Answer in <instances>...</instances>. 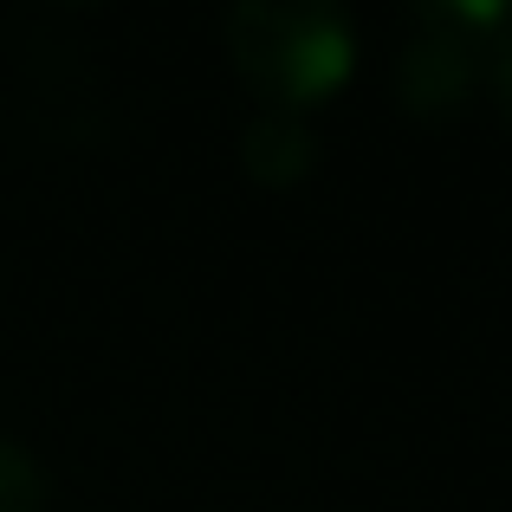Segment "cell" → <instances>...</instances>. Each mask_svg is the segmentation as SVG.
<instances>
[{
	"mask_svg": "<svg viewBox=\"0 0 512 512\" xmlns=\"http://www.w3.org/2000/svg\"><path fill=\"white\" fill-rule=\"evenodd\" d=\"M227 59L260 111L312 117L357 78V20L344 0H234Z\"/></svg>",
	"mask_w": 512,
	"mask_h": 512,
	"instance_id": "obj_1",
	"label": "cell"
},
{
	"mask_svg": "<svg viewBox=\"0 0 512 512\" xmlns=\"http://www.w3.org/2000/svg\"><path fill=\"white\" fill-rule=\"evenodd\" d=\"M396 104L415 124H448L474 104V91H487V65H474L467 52H448L435 39H409L396 52Z\"/></svg>",
	"mask_w": 512,
	"mask_h": 512,
	"instance_id": "obj_2",
	"label": "cell"
},
{
	"mask_svg": "<svg viewBox=\"0 0 512 512\" xmlns=\"http://www.w3.org/2000/svg\"><path fill=\"white\" fill-rule=\"evenodd\" d=\"M240 169L260 188H299L318 169V130L292 111H253L240 130Z\"/></svg>",
	"mask_w": 512,
	"mask_h": 512,
	"instance_id": "obj_3",
	"label": "cell"
},
{
	"mask_svg": "<svg viewBox=\"0 0 512 512\" xmlns=\"http://www.w3.org/2000/svg\"><path fill=\"white\" fill-rule=\"evenodd\" d=\"M409 13V39H435L448 52H467L474 65H487L512 33V0H402Z\"/></svg>",
	"mask_w": 512,
	"mask_h": 512,
	"instance_id": "obj_4",
	"label": "cell"
},
{
	"mask_svg": "<svg viewBox=\"0 0 512 512\" xmlns=\"http://www.w3.org/2000/svg\"><path fill=\"white\" fill-rule=\"evenodd\" d=\"M46 500H52V487H46L39 454L0 435V512H46Z\"/></svg>",
	"mask_w": 512,
	"mask_h": 512,
	"instance_id": "obj_5",
	"label": "cell"
},
{
	"mask_svg": "<svg viewBox=\"0 0 512 512\" xmlns=\"http://www.w3.org/2000/svg\"><path fill=\"white\" fill-rule=\"evenodd\" d=\"M487 98H493V111H500L506 130H512V33L500 39V52L487 59Z\"/></svg>",
	"mask_w": 512,
	"mask_h": 512,
	"instance_id": "obj_6",
	"label": "cell"
},
{
	"mask_svg": "<svg viewBox=\"0 0 512 512\" xmlns=\"http://www.w3.org/2000/svg\"><path fill=\"white\" fill-rule=\"evenodd\" d=\"M72 7H85V0H72Z\"/></svg>",
	"mask_w": 512,
	"mask_h": 512,
	"instance_id": "obj_7",
	"label": "cell"
}]
</instances>
